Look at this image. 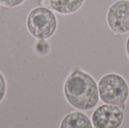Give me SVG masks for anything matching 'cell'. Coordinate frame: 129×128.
I'll return each mask as SVG.
<instances>
[{"mask_svg":"<svg viewBox=\"0 0 129 128\" xmlns=\"http://www.w3.org/2000/svg\"><path fill=\"white\" fill-rule=\"evenodd\" d=\"M64 96L68 103L81 110L93 109L99 100L98 86L88 73L74 70L67 78L63 87Z\"/></svg>","mask_w":129,"mask_h":128,"instance_id":"cell-1","label":"cell"},{"mask_svg":"<svg viewBox=\"0 0 129 128\" xmlns=\"http://www.w3.org/2000/svg\"><path fill=\"white\" fill-rule=\"evenodd\" d=\"M98 91L99 97L104 103L125 109L129 96V87L123 77L115 73L103 76L99 81Z\"/></svg>","mask_w":129,"mask_h":128,"instance_id":"cell-2","label":"cell"},{"mask_svg":"<svg viewBox=\"0 0 129 128\" xmlns=\"http://www.w3.org/2000/svg\"><path fill=\"white\" fill-rule=\"evenodd\" d=\"M26 26L29 33L38 39H47L57 29V18L48 8L38 7L28 14Z\"/></svg>","mask_w":129,"mask_h":128,"instance_id":"cell-3","label":"cell"},{"mask_svg":"<svg viewBox=\"0 0 129 128\" xmlns=\"http://www.w3.org/2000/svg\"><path fill=\"white\" fill-rule=\"evenodd\" d=\"M123 109L118 106L104 104L97 108L92 115L94 127L97 128H118L123 121Z\"/></svg>","mask_w":129,"mask_h":128,"instance_id":"cell-4","label":"cell"},{"mask_svg":"<svg viewBox=\"0 0 129 128\" xmlns=\"http://www.w3.org/2000/svg\"><path fill=\"white\" fill-rule=\"evenodd\" d=\"M110 29L116 34L129 32V1L119 0L109 8L107 16Z\"/></svg>","mask_w":129,"mask_h":128,"instance_id":"cell-5","label":"cell"},{"mask_svg":"<svg viewBox=\"0 0 129 128\" xmlns=\"http://www.w3.org/2000/svg\"><path fill=\"white\" fill-rule=\"evenodd\" d=\"M92 127L89 118L79 112H72L67 115L60 125L61 128H91Z\"/></svg>","mask_w":129,"mask_h":128,"instance_id":"cell-6","label":"cell"},{"mask_svg":"<svg viewBox=\"0 0 129 128\" xmlns=\"http://www.w3.org/2000/svg\"><path fill=\"white\" fill-rule=\"evenodd\" d=\"M85 0H49V5L54 11L68 14L78 11L83 5Z\"/></svg>","mask_w":129,"mask_h":128,"instance_id":"cell-7","label":"cell"},{"mask_svg":"<svg viewBox=\"0 0 129 128\" xmlns=\"http://www.w3.org/2000/svg\"><path fill=\"white\" fill-rule=\"evenodd\" d=\"M35 50L38 54H46L50 50V45L48 42L45 41V39H39L35 45Z\"/></svg>","mask_w":129,"mask_h":128,"instance_id":"cell-8","label":"cell"},{"mask_svg":"<svg viewBox=\"0 0 129 128\" xmlns=\"http://www.w3.org/2000/svg\"><path fill=\"white\" fill-rule=\"evenodd\" d=\"M25 0H0V4L7 8H14L22 4Z\"/></svg>","mask_w":129,"mask_h":128,"instance_id":"cell-9","label":"cell"},{"mask_svg":"<svg viewBox=\"0 0 129 128\" xmlns=\"http://www.w3.org/2000/svg\"><path fill=\"white\" fill-rule=\"evenodd\" d=\"M6 92V83L3 75L0 73V102L3 100Z\"/></svg>","mask_w":129,"mask_h":128,"instance_id":"cell-10","label":"cell"},{"mask_svg":"<svg viewBox=\"0 0 129 128\" xmlns=\"http://www.w3.org/2000/svg\"><path fill=\"white\" fill-rule=\"evenodd\" d=\"M126 51H127V54L129 56V36L127 39V41H126Z\"/></svg>","mask_w":129,"mask_h":128,"instance_id":"cell-11","label":"cell"}]
</instances>
